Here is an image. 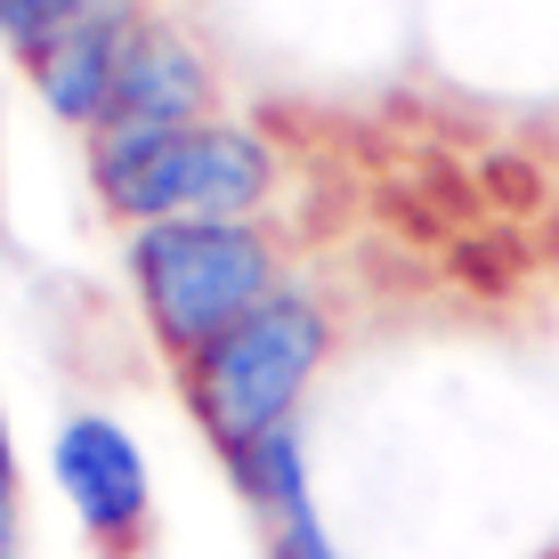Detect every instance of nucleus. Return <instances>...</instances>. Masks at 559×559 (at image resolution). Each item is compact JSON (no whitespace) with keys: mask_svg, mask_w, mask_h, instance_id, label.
Segmentation results:
<instances>
[{"mask_svg":"<svg viewBox=\"0 0 559 559\" xmlns=\"http://www.w3.org/2000/svg\"><path fill=\"white\" fill-rule=\"evenodd\" d=\"M90 187L122 227L163 219H260L284 187L276 146L252 122H187V130H98Z\"/></svg>","mask_w":559,"mask_h":559,"instance_id":"nucleus-1","label":"nucleus"},{"mask_svg":"<svg viewBox=\"0 0 559 559\" xmlns=\"http://www.w3.org/2000/svg\"><path fill=\"white\" fill-rule=\"evenodd\" d=\"M130 293L146 308V333L179 365H195L219 333H236L252 308L284 293V243L260 219H163L130 227L122 243Z\"/></svg>","mask_w":559,"mask_h":559,"instance_id":"nucleus-2","label":"nucleus"},{"mask_svg":"<svg viewBox=\"0 0 559 559\" xmlns=\"http://www.w3.org/2000/svg\"><path fill=\"white\" fill-rule=\"evenodd\" d=\"M324 357H333V308L308 284H284L267 308L219 333L187 373V406L211 430V447H243V438H267L284 421H300V397L317 390Z\"/></svg>","mask_w":559,"mask_h":559,"instance_id":"nucleus-3","label":"nucleus"},{"mask_svg":"<svg viewBox=\"0 0 559 559\" xmlns=\"http://www.w3.org/2000/svg\"><path fill=\"white\" fill-rule=\"evenodd\" d=\"M49 478H57L73 527L90 535V551H98V559L146 551V535H154L146 454H139V438H130L114 414L82 406V414L57 421V438H49Z\"/></svg>","mask_w":559,"mask_h":559,"instance_id":"nucleus-4","label":"nucleus"},{"mask_svg":"<svg viewBox=\"0 0 559 559\" xmlns=\"http://www.w3.org/2000/svg\"><path fill=\"white\" fill-rule=\"evenodd\" d=\"M211 122V66L163 16H139L122 49V82H114V114L106 130H187Z\"/></svg>","mask_w":559,"mask_h":559,"instance_id":"nucleus-5","label":"nucleus"},{"mask_svg":"<svg viewBox=\"0 0 559 559\" xmlns=\"http://www.w3.org/2000/svg\"><path fill=\"white\" fill-rule=\"evenodd\" d=\"M139 25V16H130ZM130 25H73L66 41H49L41 57H33V90H41V106L57 114V122L90 130L98 139L106 114H114V82H122V49H130Z\"/></svg>","mask_w":559,"mask_h":559,"instance_id":"nucleus-6","label":"nucleus"},{"mask_svg":"<svg viewBox=\"0 0 559 559\" xmlns=\"http://www.w3.org/2000/svg\"><path fill=\"white\" fill-rule=\"evenodd\" d=\"M227 487L243 495V511L260 519V527H284V519L317 511V495H308V447H300V421H284V430L267 438H243V447H227Z\"/></svg>","mask_w":559,"mask_h":559,"instance_id":"nucleus-7","label":"nucleus"},{"mask_svg":"<svg viewBox=\"0 0 559 559\" xmlns=\"http://www.w3.org/2000/svg\"><path fill=\"white\" fill-rule=\"evenodd\" d=\"M130 16H146L139 0H0V41L33 66V57L49 41H66L73 25H130Z\"/></svg>","mask_w":559,"mask_h":559,"instance_id":"nucleus-8","label":"nucleus"},{"mask_svg":"<svg viewBox=\"0 0 559 559\" xmlns=\"http://www.w3.org/2000/svg\"><path fill=\"white\" fill-rule=\"evenodd\" d=\"M267 559H341V544L324 535L317 511H300V519H284V527H267Z\"/></svg>","mask_w":559,"mask_h":559,"instance_id":"nucleus-9","label":"nucleus"},{"mask_svg":"<svg viewBox=\"0 0 559 559\" xmlns=\"http://www.w3.org/2000/svg\"><path fill=\"white\" fill-rule=\"evenodd\" d=\"M0 559H25V495L0 487Z\"/></svg>","mask_w":559,"mask_h":559,"instance_id":"nucleus-10","label":"nucleus"},{"mask_svg":"<svg viewBox=\"0 0 559 559\" xmlns=\"http://www.w3.org/2000/svg\"><path fill=\"white\" fill-rule=\"evenodd\" d=\"M0 487H16V430H9V414H0Z\"/></svg>","mask_w":559,"mask_h":559,"instance_id":"nucleus-11","label":"nucleus"}]
</instances>
